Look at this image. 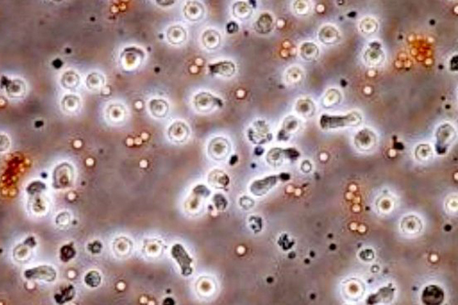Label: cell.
I'll use <instances>...</instances> for the list:
<instances>
[{
  "mask_svg": "<svg viewBox=\"0 0 458 305\" xmlns=\"http://www.w3.org/2000/svg\"><path fill=\"white\" fill-rule=\"evenodd\" d=\"M366 62L371 66H378L381 65L384 62V53L381 49L371 46L369 48L365 54Z\"/></svg>",
  "mask_w": 458,
  "mask_h": 305,
  "instance_id": "obj_15",
  "label": "cell"
},
{
  "mask_svg": "<svg viewBox=\"0 0 458 305\" xmlns=\"http://www.w3.org/2000/svg\"><path fill=\"white\" fill-rule=\"evenodd\" d=\"M168 104L164 100L153 99L149 103V110L156 118H164L168 112Z\"/></svg>",
  "mask_w": 458,
  "mask_h": 305,
  "instance_id": "obj_19",
  "label": "cell"
},
{
  "mask_svg": "<svg viewBox=\"0 0 458 305\" xmlns=\"http://www.w3.org/2000/svg\"><path fill=\"white\" fill-rule=\"evenodd\" d=\"M421 299L425 305H439L443 302V289L435 285H431L423 290Z\"/></svg>",
  "mask_w": 458,
  "mask_h": 305,
  "instance_id": "obj_6",
  "label": "cell"
},
{
  "mask_svg": "<svg viewBox=\"0 0 458 305\" xmlns=\"http://www.w3.org/2000/svg\"><path fill=\"white\" fill-rule=\"evenodd\" d=\"M184 16L186 17L190 21H198L202 18L204 13V9L202 4L196 1H190L188 2L183 8Z\"/></svg>",
  "mask_w": 458,
  "mask_h": 305,
  "instance_id": "obj_7",
  "label": "cell"
},
{
  "mask_svg": "<svg viewBox=\"0 0 458 305\" xmlns=\"http://www.w3.org/2000/svg\"><path fill=\"white\" fill-rule=\"evenodd\" d=\"M88 251L93 254H98L102 251V244L98 240L90 243L88 245Z\"/></svg>",
  "mask_w": 458,
  "mask_h": 305,
  "instance_id": "obj_32",
  "label": "cell"
},
{
  "mask_svg": "<svg viewBox=\"0 0 458 305\" xmlns=\"http://www.w3.org/2000/svg\"><path fill=\"white\" fill-rule=\"evenodd\" d=\"M104 80L105 79L101 74L93 72L89 74L86 79V85H87V87L91 90H98L104 85Z\"/></svg>",
  "mask_w": 458,
  "mask_h": 305,
  "instance_id": "obj_26",
  "label": "cell"
},
{
  "mask_svg": "<svg viewBox=\"0 0 458 305\" xmlns=\"http://www.w3.org/2000/svg\"><path fill=\"white\" fill-rule=\"evenodd\" d=\"M107 116L111 122L118 123L125 118L124 108L121 105L114 104L110 105L107 111Z\"/></svg>",
  "mask_w": 458,
  "mask_h": 305,
  "instance_id": "obj_21",
  "label": "cell"
},
{
  "mask_svg": "<svg viewBox=\"0 0 458 305\" xmlns=\"http://www.w3.org/2000/svg\"><path fill=\"white\" fill-rule=\"evenodd\" d=\"M276 183V178L275 177H268L267 179L261 180H256L252 187H250V191L253 192L254 195L256 196H262L265 193H267L271 188Z\"/></svg>",
  "mask_w": 458,
  "mask_h": 305,
  "instance_id": "obj_13",
  "label": "cell"
},
{
  "mask_svg": "<svg viewBox=\"0 0 458 305\" xmlns=\"http://www.w3.org/2000/svg\"><path fill=\"white\" fill-rule=\"evenodd\" d=\"M80 82V78L76 72H66L62 74L61 79L62 86L66 89H73L76 88Z\"/></svg>",
  "mask_w": 458,
  "mask_h": 305,
  "instance_id": "obj_23",
  "label": "cell"
},
{
  "mask_svg": "<svg viewBox=\"0 0 458 305\" xmlns=\"http://www.w3.org/2000/svg\"><path fill=\"white\" fill-rule=\"evenodd\" d=\"M189 135V128L184 123L176 122L169 128V137L171 141L182 142L185 141Z\"/></svg>",
  "mask_w": 458,
  "mask_h": 305,
  "instance_id": "obj_8",
  "label": "cell"
},
{
  "mask_svg": "<svg viewBox=\"0 0 458 305\" xmlns=\"http://www.w3.org/2000/svg\"><path fill=\"white\" fill-rule=\"evenodd\" d=\"M171 255L173 258L177 261L179 266L182 269V272L184 276H188L192 273L191 263L193 262L192 258L189 257L186 251H184L183 247L180 244H176L172 247Z\"/></svg>",
  "mask_w": 458,
  "mask_h": 305,
  "instance_id": "obj_4",
  "label": "cell"
},
{
  "mask_svg": "<svg viewBox=\"0 0 458 305\" xmlns=\"http://www.w3.org/2000/svg\"><path fill=\"white\" fill-rule=\"evenodd\" d=\"M436 137L437 138H443V139H438L437 141V147H441V145L443 144L442 147H448L450 145L451 142L454 141V138H455V130L453 129V127L451 126L443 125V126H441L438 130V132L436 134Z\"/></svg>",
  "mask_w": 458,
  "mask_h": 305,
  "instance_id": "obj_9",
  "label": "cell"
},
{
  "mask_svg": "<svg viewBox=\"0 0 458 305\" xmlns=\"http://www.w3.org/2000/svg\"><path fill=\"white\" fill-rule=\"evenodd\" d=\"M361 121V117L357 113H352L344 117H329L324 115L321 118V126L323 128H334L345 126H357Z\"/></svg>",
  "mask_w": 458,
  "mask_h": 305,
  "instance_id": "obj_2",
  "label": "cell"
},
{
  "mask_svg": "<svg viewBox=\"0 0 458 305\" xmlns=\"http://www.w3.org/2000/svg\"><path fill=\"white\" fill-rule=\"evenodd\" d=\"M220 34L215 30L205 31L202 34V44L209 50L217 49L220 45Z\"/></svg>",
  "mask_w": 458,
  "mask_h": 305,
  "instance_id": "obj_17",
  "label": "cell"
},
{
  "mask_svg": "<svg viewBox=\"0 0 458 305\" xmlns=\"http://www.w3.org/2000/svg\"><path fill=\"white\" fill-rule=\"evenodd\" d=\"M74 170L72 165L63 162L58 165L53 172V185L55 189L69 187L73 181Z\"/></svg>",
  "mask_w": 458,
  "mask_h": 305,
  "instance_id": "obj_1",
  "label": "cell"
},
{
  "mask_svg": "<svg viewBox=\"0 0 458 305\" xmlns=\"http://www.w3.org/2000/svg\"><path fill=\"white\" fill-rule=\"evenodd\" d=\"M81 107L80 98L73 94L65 95L62 100V109L67 113L76 112Z\"/></svg>",
  "mask_w": 458,
  "mask_h": 305,
  "instance_id": "obj_20",
  "label": "cell"
},
{
  "mask_svg": "<svg viewBox=\"0 0 458 305\" xmlns=\"http://www.w3.org/2000/svg\"><path fill=\"white\" fill-rule=\"evenodd\" d=\"M360 30L366 35L372 34L378 30V23L372 18H365L360 23Z\"/></svg>",
  "mask_w": 458,
  "mask_h": 305,
  "instance_id": "obj_29",
  "label": "cell"
},
{
  "mask_svg": "<svg viewBox=\"0 0 458 305\" xmlns=\"http://www.w3.org/2000/svg\"><path fill=\"white\" fill-rule=\"evenodd\" d=\"M233 12L234 15L238 18H239L241 19H245V18H248L251 12H252V9L250 8L249 6L247 5L246 2H238L237 4H235L233 8Z\"/></svg>",
  "mask_w": 458,
  "mask_h": 305,
  "instance_id": "obj_24",
  "label": "cell"
},
{
  "mask_svg": "<svg viewBox=\"0 0 458 305\" xmlns=\"http://www.w3.org/2000/svg\"><path fill=\"white\" fill-rule=\"evenodd\" d=\"M44 189H45V185L41 181H33L27 188V192L31 196L35 194H39Z\"/></svg>",
  "mask_w": 458,
  "mask_h": 305,
  "instance_id": "obj_30",
  "label": "cell"
},
{
  "mask_svg": "<svg viewBox=\"0 0 458 305\" xmlns=\"http://www.w3.org/2000/svg\"><path fill=\"white\" fill-rule=\"evenodd\" d=\"M209 69L213 73L223 76H231L236 72L235 64L231 62H220L215 64H210Z\"/></svg>",
  "mask_w": 458,
  "mask_h": 305,
  "instance_id": "obj_11",
  "label": "cell"
},
{
  "mask_svg": "<svg viewBox=\"0 0 458 305\" xmlns=\"http://www.w3.org/2000/svg\"><path fill=\"white\" fill-rule=\"evenodd\" d=\"M10 142L8 141V138L5 135H1V151H5L8 149Z\"/></svg>",
  "mask_w": 458,
  "mask_h": 305,
  "instance_id": "obj_33",
  "label": "cell"
},
{
  "mask_svg": "<svg viewBox=\"0 0 458 305\" xmlns=\"http://www.w3.org/2000/svg\"><path fill=\"white\" fill-rule=\"evenodd\" d=\"M318 47L312 42H305L301 47V55L306 61H313L318 57Z\"/></svg>",
  "mask_w": 458,
  "mask_h": 305,
  "instance_id": "obj_22",
  "label": "cell"
},
{
  "mask_svg": "<svg viewBox=\"0 0 458 305\" xmlns=\"http://www.w3.org/2000/svg\"><path fill=\"white\" fill-rule=\"evenodd\" d=\"M36 241L33 236H29L23 243L18 245L13 251V257L17 262L26 263L31 258V251Z\"/></svg>",
  "mask_w": 458,
  "mask_h": 305,
  "instance_id": "obj_5",
  "label": "cell"
},
{
  "mask_svg": "<svg viewBox=\"0 0 458 305\" xmlns=\"http://www.w3.org/2000/svg\"><path fill=\"white\" fill-rule=\"evenodd\" d=\"M319 39L325 44H334L339 39V32L332 26H326L319 32Z\"/></svg>",
  "mask_w": 458,
  "mask_h": 305,
  "instance_id": "obj_10",
  "label": "cell"
},
{
  "mask_svg": "<svg viewBox=\"0 0 458 305\" xmlns=\"http://www.w3.org/2000/svg\"><path fill=\"white\" fill-rule=\"evenodd\" d=\"M76 294V289L73 285H67L66 287H63L60 289V291L56 292L55 295V302L58 305H64L68 302H71L75 297Z\"/></svg>",
  "mask_w": 458,
  "mask_h": 305,
  "instance_id": "obj_12",
  "label": "cell"
},
{
  "mask_svg": "<svg viewBox=\"0 0 458 305\" xmlns=\"http://www.w3.org/2000/svg\"><path fill=\"white\" fill-rule=\"evenodd\" d=\"M69 222H70V215L66 212H62L56 217V224L59 227H67L69 225Z\"/></svg>",
  "mask_w": 458,
  "mask_h": 305,
  "instance_id": "obj_31",
  "label": "cell"
},
{
  "mask_svg": "<svg viewBox=\"0 0 458 305\" xmlns=\"http://www.w3.org/2000/svg\"><path fill=\"white\" fill-rule=\"evenodd\" d=\"M272 21L273 20H272V17L268 14L266 22H264V15H261L260 18L256 20V31L260 33H268L271 32L272 30V25H273Z\"/></svg>",
  "mask_w": 458,
  "mask_h": 305,
  "instance_id": "obj_28",
  "label": "cell"
},
{
  "mask_svg": "<svg viewBox=\"0 0 458 305\" xmlns=\"http://www.w3.org/2000/svg\"><path fill=\"white\" fill-rule=\"evenodd\" d=\"M26 92V86L21 80L19 79H15L12 81L8 82V86H7V93L8 96L13 97V98H18V97H22Z\"/></svg>",
  "mask_w": 458,
  "mask_h": 305,
  "instance_id": "obj_16",
  "label": "cell"
},
{
  "mask_svg": "<svg viewBox=\"0 0 458 305\" xmlns=\"http://www.w3.org/2000/svg\"><path fill=\"white\" fill-rule=\"evenodd\" d=\"M84 282L90 288H97L101 284V275L96 270H90L86 274Z\"/></svg>",
  "mask_w": 458,
  "mask_h": 305,
  "instance_id": "obj_25",
  "label": "cell"
},
{
  "mask_svg": "<svg viewBox=\"0 0 458 305\" xmlns=\"http://www.w3.org/2000/svg\"><path fill=\"white\" fill-rule=\"evenodd\" d=\"M131 242L125 237H119L113 243V251L118 257L128 256L131 251Z\"/></svg>",
  "mask_w": 458,
  "mask_h": 305,
  "instance_id": "obj_18",
  "label": "cell"
},
{
  "mask_svg": "<svg viewBox=\"0 0 458 305\" xmlns=\"http://www.w3.org/2000/svg\"><path fill=\"white\" fill-rule=\"evenodd\" d=\"M75 255H76V251L71 244L63 245L60 250V259L63 263L69 262L71 259L75 257Z\"/></svg>",
  "mask_w": 458,
  "mask_h": 305,
  "instance_id": "obj_27",
  "label": "cell"
},
{
  "mask_svg": "<svg viewBox=\"0 0 458 305\" xmlns=\"http://www.w3.org/2000/svg\"><path fill=\"white\" fill-rule=\"evenodd\" d=\"M167 38L171 44H182L186 39V32L181 26H172L167 32Z\"/></svg>",
  "mask_w": 458,
  "mask_h": 305,
  "instance_id": "obj_14",
  "label": "cell"
},
{
  "mask_svg": "<svg viewBox=\"0 0 458 305\" xmlns=\"http://www.w3.org/2000/svg\"><path fill=\"white\" fill-rule=\"evenodd\" d=\"M24 277L27 280H37L47 282H55L57 277V272L55 268L49 265L34 267L28 269L24 271Z\"/></svg>",
  "mask_w": 458,
  "mask_h": 305,
  "instance_id": "obj_3",
  "label": "cell"
}]
</instances>
